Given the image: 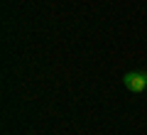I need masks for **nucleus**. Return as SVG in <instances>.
Listing matches in <instances>:
<instances>
[{"label":"nucleus","instance_id":"nucleus-1","mask_svg":"<svg viewBox=\"0 0 147 135\" xmlns=\"http://www.w3.org/2000/svg\"><path fill=\"white\" fill-rule=\"evenodd\" d=\"M123 81H125L127 91L140 94V91H145V88H147V71H130V74H125Z\"/></svg>","mask_w":147,"mask_h":135}]
</instances>
